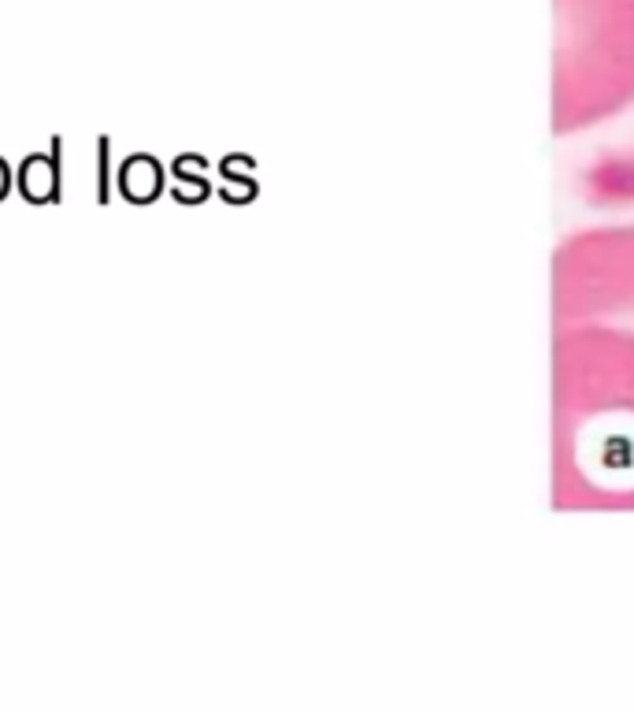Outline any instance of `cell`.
Masks as SVG:
<instances>
[{"label":"cell","instance_id":"cell-1","mask_svg":"<svg viewBox=\"0 0 634 713\" xmlns=\"http://www.w3.org/2000/svg\"><path fill=\"white\" fill-rule=\"evenodd\" d=\"M553 505L634 509V331L553 324Z\"/></svg>","mask_w":634,"mask_h":713},{"label":"cell","instance_id":"cell-2","mask_svg":"<svg viewBox=\"0 0 634 713\" xmlns=\"http://www.w3.org/2000/svg\"><path fill=\"white\" fill-rule=\"evenodd\" d=\"M553 130L579 134L634 105V0H553Z\"/></svg>","mask_w":634,"mask_h":713},{"label":"cell","instance_id":"cell-3","mask_svg":"<svg viewBox=\"0 0 634 713\" xmlns=\"http://www.w3.org/2000/svg\"><path fill=\"white\" fill-rule=\"evenodd\" d=\"M553 324L634 331V223L564 238L553 257Z\"/></svg>","mask_w":634,"mask_h":713}]
</instances>
